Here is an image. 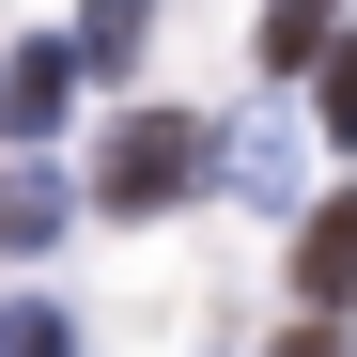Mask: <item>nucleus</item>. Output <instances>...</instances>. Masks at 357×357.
<instances>
[{
    "label": "nucleus",
    "mask_w": 357,
    "mask_h": 357,
    "mask_svg": "<svg viewBox=\"0 0 357 357\" xmlns=\"http://www.w3.org/2000/svg\"><path fill=\"white\" fill-rule=\"evenodd\" d=\"M140 31H155V0H93V16H78V63H93V78H125V63H140Z\"/></svg>",
    "instance_id": "obj_6"
},
{
    "label": "nucleus",
    "mask_w": 357,
    "mask_h": 357,
    "mask_svg": "<svg viewBox=\"0 0 357 357\" xmlns=\"http://www.w3.org/2000/svg\"><path fill=\"white\" fill-rule=\"evenodd\" d=\"M0 249H16V171H0Z\"/></svg>",
    "instance_id": "obj_10"
},
{
    "label": "nucleus",
    "mask_w": 357,
    "mask_h": 357,
    "mask_svg": "<svg viewBox=\"0 0 357 357\" xmlns=\"http://www.w3.org/2000/svg\"><path fill=\"white\" fill-rule=\"evenodd\" d=\"M93 63H78V47H16V63H0V125H16V155L47 140V125H63V93H78Z\"/></svg>",
    "instance_id": "obj_2"
},
{
    "label": "nucleus",
    "mask_w": 357,
    "mask_h": 357,
    "mask_svg": "<svg viewBox=\"0 0 357 357\" xmlns=\"http://www.w3.org/2000/svg\"><path fill=\"white\" fill-rule=\"evenodd\" d=\"M326 47H342V0H264V16H249V63L264 78H295V63L326 78Z\"/></svg>",
    "instance_id": "obj_4"
},
{
    "label": "nucleus",
    "mask_w": 357,
    "mask_h": 357,
    "mask_svg": "<svg viewBox=\"0 0 357 357\" xmlns=\"http://www.w3.org/2000/svg\"><path fill=\"white\" fill-rule=\"evenodd\" d=\"M280 357H342V342H326V326H295V342H280Z\"/></svg>",
    "instance_id": "obj_9"
},
{
    "label": "nucleus",
    "mask_w": 357,
    "mask_h": 357,
    "mask_svg": "<svg viewBox=\"0 0 357 357\" xmlns=\"http://www.w3.org/2000/svg\"><path fill=\"white\" fill-rule=\"evenodd\" d=\"M233 187H249V202H295V125H233Z\"/></svg>",
    "instance_id": "obj_5"
},
{
    "label": "nucleus",
    "mask_w": 357,
    "mask_h": 357,
    "mask_svg": "<svg viewBox=\"0 0 357 357\" xmlns=\"http://www.w3.org/2000/svg\"><path fill=\"white\" fill-rule=\"evenodd\" d=\"M326 140H357V31L326 47Z\"/></svg>",
    "instance_id": "obj_8"
},
{
    "label": "nucleus",
    "mask_w": 357,
    "mask_h": 357,
    "mask_svg": "<svg viewBox=\"0 0 357 357\" xmlns=\"http://www.w3.org/2000/svg\"><path fill=\"white\" fill-rule=\"evenodd\" d=\"M295 295H311V311H357V202L295 218Z\"/></svg>",
    "instance_id": "obj_3"
},
{
    "label": "nucleus",
    "mask_w": 357,
    "mask_h": 357,
    "mask_svg": "<svg viewBox=\"0 0 357 357\" xmlns=\"http://www.w3.org/2000/svg\"><path fill=\"white\" fill-rule=\"evenodd\" d=\"M0 357H78V326L47 311V295H16V311H0Z\"/></svg>",
    "instance_id": "obj_7"
},
{
    "label": "nucleus",
    "mask_w": 357,
    "mask_h": 357,
    "mask_svg": "<svg viewBox=\"0 0 357 357\" xmlns=\"http://www.w3.org/2000/svg\"><path fill=\"white\" fill-rule=\"evenodd\" d=\"M218 125H187V109H125L109 125V155H93V202L109 218H155V202H187V187H218Z\"/></svg>",
    "instance_id": "obj_1"
}]
</instances>
